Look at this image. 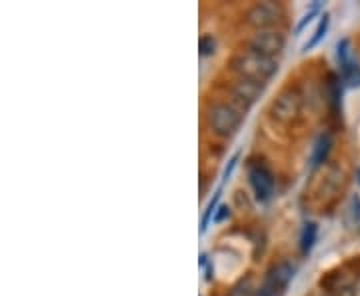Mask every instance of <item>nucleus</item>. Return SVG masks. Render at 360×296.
Here are the masks:
<instances>
[{
    "instance_id": "nucleus-1",
    "label": "nucleus",
    "mask_w": 360,
    "mask_h": 296,
    "mask_svg": "<svg viewBox=\"0 0 360 296\" xmlns=\"http://www.w3.org/2000/svg\"><path fill=\"white\" fill-rule=\"evenodd\" d=\"M231 70L238 78H248L266 86L270 78L278 72V60L255 51H243L231 58Z\"/></svg>"
},
{
    "instance_id": "nucleus-2",
    "label": "nucleus",
    "mask_w": 360,
    "mask_h": 296,
    "mask_svg": "<svg viewBox=\"0 0 360 296\" xmlns=\"http://www.w3.org/2000/svg\"><path fill=\"white\" fill-rule=\"evenodd\" d=\"M245 108L236 103H217L208 110V127L222 139H231L243 127Z\"/></svg>"
},
{
    "instance_id": "nucleus-3",
    "label": "nucleus",
    "mask_w": 360,
    "mask_h": 296,
    "mask_svg": "<svg viewBox=\"0 0 360 296\" xmlns=\"http://www.w3.org/2000/svg\"><path fill=\"white\" fill-rule=\"evenodd\" d=\"M292 278H295V269L290 262H278L270 266V271L264 276V283L258 290V296H283Z\"/></svg>"
},
{
    "instance_id": "nucleus-4",
    "label": "nucleus",
    "mask_w": 360,
    "mask_h": 296,
    "mask_svg": "<svg viewBox=\"0 0 360 296\" xmlns=\"http://www.w3.org/2000/svg\"><path fill=\"white\" fill-rule=\"evenodd\" d=\"M336 58L340 65V75L348 86H360V63L354 56L350 40L342 39L336 44Z\"/></svg>"
},
{
    "instance_id": "nucleus-5",
    "label": "nucleus",
    "mask_w": 360,
    "mask_h": 296,
    "mask_svg": "<svg viewBox=\"0 0 360 296\" xmlns=\"http://www.w3.org/2000/svg\"><path fill=\"white\" fill-rule=\"evenodd\" d=\"M300 106H302V98H300L298 91L286 89V91L281 92V94L276 96V101L272 103V106H270V115H272L274 120H278V122H283V124H288V122H292L296 116L300 115Z\"/></svg>"
},
{
    "instance_id": "nucleus-6",
    "label": "nucleus",
    "mask_w": 360,
    "mask_h": 296,
    "mask_svg": "<svg viewBox=\"0 0 360 296\" xmlns=\"http://www.w3.org/2000/svg\"><path fill=\"white\" fill-rule=\"evenodd\" d=\"M283 14V6L276 2H258L246 13V22L258 30H272V26L281 22Z\"/></svg>"
},
{
    "instance_id": "nucleus-7",
    "label": "nucleus",
    "mask_w": 360,
    "mask_h": 296,
    "mask_svg": "<svg viewBox=\"0 0 360 296\" xmlns=\"http://www.w3.org/2000/svg\"><path fill=\"white\" fill-rule=\"evenodd\" d=\"M284 46H286V37L281 30H258L248 40V51H255L270 58H276L284 51Z\"/></svg>"
},
{
    "instance_id": "nucleus-8",
    "label": "nucleus",
    "mask_w": 360,
    "mask_h": 296,
    "mask_svg": "<svg viewBox=\"0 0 360 296\" xmlns=\"http://www.w3.org/2000/svg\"><path fill=\"white\" fill-rule=\"evenodd\" d=\"M248 182L258 202H269L274 194V176L264 165H250L248 167Z\"/></svg>"
},
{
    "instance_id": "nucleus-9",
    "label": "nucleus",
    "mask_w": 360,
    "mask_h": 296,
    "mask_svg": "<svg viewBox=\"0 0 360 296\" xmlns=\"http://www.w3.org/2000/svg\"><path fill=\"white\" fill-rule=\"evenodd\" d=\"M231 92L234 96V103L243 104V108L248 110L252 104L257 103L258 98L262 96L264 92V84L255 82V80H248V78H238L231 84Z\"/></svg>"
},
{
    "instance_id": "nucleus-10",
    "label": "nucleus",
    "mask_w": 360,
    "mask_h": 296,
    "mask_svg": "<svg viewBox=\"0 0 360 296\" xmlns=\"http://www.w3.org/2000/svg\"><path fill=\"white\" fill-rule=\"evenodd\" d=\"M333 150V136L328 132H322L321 136L314 142V148H312V156H310V167L319 168L321 165L326 162V158Z\"/></svg>"
},
{
    "instance_id": "nucleus-11",
    "label": "nucleus",
    "mask_w": 360,
    "mask_h": 296,
    "mask_svg": "<svg viewBox=\"0 0 360 296\" xmlns=\"http://www.w3.org/2000/svg\"><path fill=\"white\" fill-rule=\"evenodd\" d=\"M316 234H319V226H316V222H307L304 226H302V232H300V252H302V257H309L310 252H312V248H314V243H316Z\"/></svg>"
},
{
    "instance_id": "nucleus-12",
    "label": "nucleus",
    "mask_w": 360,
    "mask_h": 296,
    "mask_svg": "<svg viewBox=\"0 0 360 296\" xmlns=\"http://www.w3.org/2000/svg\"><path fill=\"white\" fill-rule=\"evenodd\" d=\"M328 26H330V16L328 14H322L321 16V22L316 26V30H314V34H312V39L302 46V52H309L312 51L314 46H319L321 44V40L326 37V32H328Z\"/></svg>"
},
{
    "instance_id": "nucleus-13",
    "label": "nucleus",
    "mask_w": 360,
    "mask_h": 296,
    "mask_svg": "<svg viewBox=\"0 0 360 296\" xmlns=\"http://www.w3.org/2000/svg\"><path fill=\"white\" fill-rule=\"evenodd\" d=\"M328 96H330V104H333L335 112H338L340 101H342V84L336 77L328 78Z\"/></svg>"
},
{
    "instance_id": "nucleus-14",
    "label": "nucleus",
    "mask_w": 360,
    "mask_h": 296,
    "mask_svg": "<svg viewBox=\"0 0 360 296\" xmlns=\"http://www.w3.org/2000/svg\"><path fill=\"white\" fill-rule=\"evenodd\" d=\"M220 194H222V186H220L219 191L214 193V198L210 200V205L206 206L205 217H202V220H200V232H205L206 226H208V222L214 219V214H217V206H219V200H220Z\"/></svg>"
},
{
    "instance_id": "nucleus-15",
    "label": "nucleus",
    "mask_w": 360,
    "mask_h": 296,
    "mask_svg": "<svg viewBox=\"0 0 360 296\" xmlns=\"http://www.w3.org/2000/svg\"><path fill=\"white\" fill-rule=\"evenodd\" d=\"M198 49H200V54H202V56H212V54L217 52V40H214L212 34H206V37H202L200 42H198Z\"/></svg>"
},
{
    "instance_id": "nucleus-16",
    "label": "nucleus",
    "mask_w": 360,
    "mask_h": 296,
    "mask_svg": "<svg viewBox=\"0 0 360 296\" xmlns=\"http://www.w3.org/2000/svg\"><path fill=\"white\" fill-rule=\"evenodd\" d=\"M231 296H255V290H252V286H250V281H243L240 284H236L234 288H232Z\"/></svg>"
},
{
    "instance_id": "nucleus-17",
    "label": "nucleus",
    "mask_w": 360,
    "mask_h": 296,
    "mask_svg": "<svg viewBox=\"0 0 360 296\" xmlns=\"http://www.w3.org/2000/svg\"><path fill=\"white\" fill-rule=\"evenodd\" d=\"M238 156H240V153H236V155L232 156L231 162H229V167L224 168V172H222V182H220V186H224V184H226V181L231 179L232 170H234V167H236V162H238Z\"/></svg>"
},
{
    "instance_id": "nucleus-18",
    "label": "nucleus",
    "mask_w": 360,
    "mask_h": 296,
    "mask_svg": "<svg viewBox=\"0 0 360 296\" xmlns=\"http://www.w3.org/2000/svg\"><path fill=\"white\" fill-rule=\"evenodd\" d=\"M350 214L354 219V224L360 229V198H352V205H350Z\"/></svg>"
},
{
    "instance_id": "nucleus-19",
    "label": "nucleus",
    "mask_w": 360,
    "mask_h": 296,
    "mask_svg": "<svg viewBox=\"0 0 360 296\" xmlns=\"http://www.w3.org/2000/svg\"><path fill=\"white\" fill-rule=\"evenodd\" d=\"M316 13H319V4H314V6H312V8H310V11H309V14H304V18H302V22L298 25V28H296V30L300 32V30H302V28H304V26L309 25L310 20H312V16H314V14H316Z\"/></svg>"
},
{
    "instance_id": "nucleus-20",
    "label": "nucleus",
    "mask_w": 360,
    "mask_h": 296,
    "mask_svg": "<svg viewBox=\"0 0 360 296\" xmlns=\"http://www.w3.org/2000/svg\"><path fill=\"white\" fill-rule=\"evenodd\" d=\"M229 217H231V208H229V206H220L219 208V212H217V214H214V222H222V220L224 219H229Z\"/></svg>"
},
{
    "instance_id": "nucleus-21",
    "label": "nucleus",
    "mask_w": 360,
    "mask_h": 296,
    "mask_svg": "<svg viewBox=\"0 0 360 296\" xmlns=\"http://www.w3.org/2000/svg\"><path fill=\"white\" fill-rule=\"evenodd\" d=\"M352 296H360V278L354 284V290H352Z\"/></svg>"
}]
</instances>
